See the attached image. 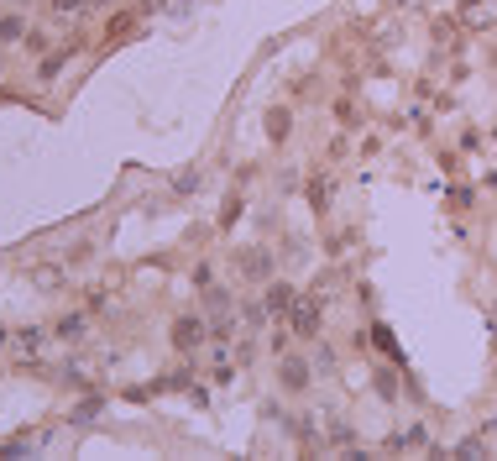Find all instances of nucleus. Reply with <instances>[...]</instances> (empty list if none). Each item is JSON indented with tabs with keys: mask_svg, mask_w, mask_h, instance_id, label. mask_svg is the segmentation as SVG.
Returning <instances> with one entry per match:
<instances>
[{
	"mask_svg": "<svg viewBox=\"0 0 497 461\" xmlns=\"http://www.w3.org/2000/svg\"><path fill=\"white\" fill-rule=\"evenodd\" d=\"M314 325H319V304L314 299H293V331L298 336H314Z\"/></svg>",
	"mask_w": 497,
	"mask_h": 461,
	"instance_id": "1",
	"label": "nucleus"
},
{
	"mask_svg": "<svg viewBox=\"0 0 497 461\" xmlns=\"http://www.w3.org/2000/svg\"><path fill=\"white\" fill-rule=\"evenodd\" d=\"M194 341H204V325H199V320H183V325H178V346H194Z\"/></svg>",
	"mask_w": 497,
	"mask_h": 461,
	"instance_id": "3",
	"label": "nucleus"
},
{
	"mask_svg": "<svg viewBox=\"0 0 497 461\" xmlns=\"http://www.w3.org/2000/svg\"><path fill=\"white\" fill-rule=\"evenodd\" d=\"M283 383H288V388H304V383H309L304 362H283Z\"/></svg>",
	"mask_w": 497,
	"mask_h": 461,
	"instance_id": "2",
	"label": "nucleus"
}]
</instances>
